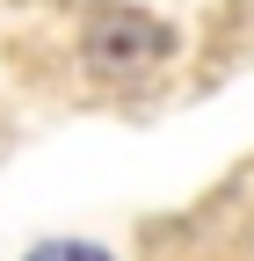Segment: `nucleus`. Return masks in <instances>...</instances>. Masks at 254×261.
<instances>
[{"label":"nucleus","instance_id":"1","mask_svg":"<svg viewBox=\"0 0 254 261\" xmlns=\"http://www.w3.org/2000/svg\"><path fill=\"white\" fill-rule=\"evenodd\" d=\"M87 44H94V58H102V65H145L153 51H160V29L138 22V15H102Z\"/></svg>","mask_w":254,"mask_h":261},{"label":"nucleus","instance_id":"2","mask_svg":"<svg viewBox=\"0 0 254 261\" xmlns=\"http://www.w3.org/2000/svg\"><path fill=\"white\" fill-rule=\"evenodd\" d=\"M29 261H109L102 247H80V240H51V247H37Z\"/></svg>","mask_w":254,"mask_h":261}]
</instances>
